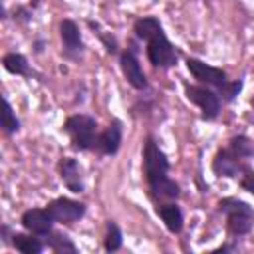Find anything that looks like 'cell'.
<instances>
[{
  "mask_svg": "<svg viewBox=\"0 0 254 254\" xmlns=\"http://www.w3.org/2000/svg\"><path fill=\"white\" fill-rule=\"evenodd\" d=\"M143 175L147 179L149 190L155 198H177L179 185L169 177V159L159 149L153 137H147L143 149Z\"/></svg>",
  "mask_w": 254,
  "mask_h": 254,
  "instance_id": "6da1fadb",
  "label": "cell"
},
{
  "mask_svg": "<svg viewBox=\"0 0 254 254\" xmlns=\"http://www.w3.org/2000/svg\"><path fill=\"white\" fill-rule=\"evenodd\" d=\"M135 34L141 40H147V58L155 67H173L177 64V54L173 44L163 32V26L157 18L147 16L135 22Z\"/></svg>",
  "mask_w": 254,
  "mask_h": 254,
  "instance_id": "7a4b0ae2",
  "label": "cell"
},
{
  "mask_svg": "<svg viewBox=\"0 0 254 254\" xmlns=\"http://www.w3.org/2000/svg\"><path fill=\"white\" fill-rule=\"evenodd\" d=\"M187 67L194 75V79H198V81H202L206 85L216 87L224 95L226 101H232L240 93V89H242V81L240 79L238 81H228L224 69L214 67V65H208V64H204V62H200L196 58H189L187 60Z\"/></svg>",
  "mask_w": 254,
  "mask_h": 254,
  "instance_id": "3957f363",
  "label": "cell"
},
{
  "mask_svg": "<svg viewBox=\"0 0 254 254\" xmlns=\"http://www.w3.org/2000/svg\"><path fill=\"white\" fill-rule=\"evenodd\" d=\"M218 210L226 214V226L232 236H244L254 226V208L238 198H222L218 202Z\"/></svg>",
  "mask_w": 254,
  "mask_h": 254,
  "instance_id": "277c9868",
  "label": "cell"
},
{
  "mask_svg": "<svg viewBox=\"0 0 254 254\" xmlns=\"http://www.w3.org/2000/svg\"><path fill=\"white\" fill-rule=\"evenodd\" d=\"M64 131L69 135L71 143L79 151H91L97 143V121L91 115H71L64 123Z\"/></svg>",
  "mask_w": 254,
  "mask_h": 254,
  "instance_id": "5b68a950",
  "label": "cell"
},
{
  "mask_svg": "<svg viewBox=\"0 0 254 254\" xmlns=\"http://www.w3.org/2000/svg\"><path fill=\"white\" fill-rule=\"evenodd\" d=\"M187 91V97L200 107L202 111V117L204 119H216L218 113H220V99L214 91L202 87V85H187L185 87Z\"/></svg>",
  "mask_w": 254,
  "mask_h": 254,
  "instance_id": "8992f818",
  "label": "cell"
},
{
  "mask_svg": "<svg viewBox=\"0 0 254 254\" xmlns=\"http://www.w3.org/2000/svg\"><path fill=\"white\" fill-rule=\"evenodd\" d=\"M46 208H48V212L52 214V218L56 222H64V224H71V222L79 220L85 214V204L83 202H77V200H71V198H64V196L52 200Z\"/></svg>",
  "mask_w": 254,
  "mask_h": 254,
  "instance_id": "52a82bcc",
  "label": "cell"
},
{
  "mask_svg": "<svg viewBox=\"0 0 254 254\" xmlns=\"http://www.w3.org/2000/svg\"><path fill=\"white\" fill-rule=\"evenodd\" d=\"M20 222L28 232H32L36 236H48V234H52V222H56V220L52 218L48 208H30L22 214Z\"/></svg>",
  "mask_w": 254,
  "mask_h": 254,
  "instance_id": "ba28073f",
  "label": "cell"
},
{
  "mask_svg": "<svg viewBox=\"0 0 254 254\" xmlns=\"http://www.w3.org/2000/svg\"><path fill=\"white\" fill-rule=\"evenodd\" d=\"M119 65H121V71H123V75H125V79L129 81L131 87H135V89H145L147 87V77L143 73V67H141L137 56L131 50L121 54Z\"/></svg>",
  "mask_w": 254,
  "mask_h": 254,
  "instance_id": "9c48e42d",
  "label": "cell"
},
{
  "mask_svg": "<svg viewBox=\"0 0 254 254\" xmlns=\"http://www.w3.org/2000/svg\"><path fill=\"white\" fill-rule=\"evenodd\" d=\"M244 161L238 159L228 147L226 149H220L216 155H214V161H212V171L218 175V177H236L244 171Z\"/></svg>",
  "mask_w": 254,
  "mask_h": 254,
  "instance_id": "30bf717a",
  "label": "cell"
},
{
  "mask_svg": "<svg viewBox=\"0 0 254 254\" xmlns=\"http://www.w3.org/2000/svg\"><path fill=\"white\" fill-rule=\"evenodd\" d=\"M119 145H121V121L113 119L109 127L101 135H97L95 149L103 155H115L119 151Z\"/></svg>",
  "mask_w": 254,
  "mask_h": 254,
  "instance_id": "8fae6325",
  "label": "cell"
},
{
  "mask_svg": "<svg viewBox=\"0 0 254 254\" xmlns=\"http://www.w3.org/2000/svg\"><path fill=\"white\" fill-rule=\"evenodd\" d=\"M60 177L71 192H81L83 190V179H81V171H79V165H77L75 159L64 157L60 161Z\"/></svg>",
  "mask_w": 254,
  "mask_h": 254,
  "instance_id": "7c38bea8",
  "label": "cell"
},
{
  "mask_svg": "<svg viewBox=\"0 0 254 254\" xmlns=\"http://www.w3.org/2000/svg\"><path fill=\"white\" fill-rule=\"evenodd\" d=\"M60 36H62V42H64V48L65 52H81L83 50V42H81V34H79V28L73 20H64L60 24Z\"/></svg>",
  "mask_w": 254,
  "mask_h": 254,
  "instance_id": "4fadbf2b",
  "label": "cell"
},
{
  "mask_svg": "<svg viewBox=\"0 0 254 254\" xmlns=\"http://www.w3.org/2000/svg\"><path fill=\"white\" fill-rule=\"evenodd\" d=\"M157 214L161 216V220L165 222V226H167V230H171V232H181V228H183V212H181V208L177 206V204H173V202H169V204H159L157 206Z\"/></svg>",
  "mask_w": 254,
  "mask_h": 254,
  "instance_id": "5bb4252c",
  "label": "cell"
},
{
  "mask_svg": "<svg viewBox=\"0 0 254 254\" xmlns=\"http://www.w3.org/2000/svg\"><path fill=\"white\" fill-rule=\"evenodd\" d=\"M12 244L16 246V250H20L22 254H40L44 250V244L30 234H22V232H14L12 234Z\"/></svg>",
  "mask_w": 254,
  "mask_h": 254,
  "instance_id": "9a60e30c",
  "label": "cell"
},
{
  "mask_svg": "<svg viewBox=\"0 0 254 254\" xmlns=\"http://www.w3.org/2000/svg\"><path fill=\"white\" fill-rule=\"evenodd\" d=\"M2 64H4V69L10 71V73H16V75H24V73H28V60H26L22 54L10 52V54L4 56Z\"/></svg>",
  "mask_w": 254,
  "mask_h": 254,
  "instance_id": "2e32d148",
  "label": "cell"
},
{
  "mask_svg": "<svg viewBox=\"0 0 254 254\" xmlns=\"http://www.w3.org/2000/svg\"><path fill=\"white\" fill-rule=\"evenodd\" d=\"M228 149H230L238 159H242V161L250 159L252 153H254L252 143H250V139H248L246 135H236V137H232L230 143H228Z\"/></svg>",
  "mask_w": 254,
  "mask_h": 254,
  "instance_id": "e0dca14e",
  "label": "cell"
},
{
  "mask_svg": "<svg viewBox=\"0 0 254 254\" xmlns=\"http://www.w3.org/2000/svg\"><path fill=\"white\" fill-rule=\"evenodd\" d=\"M2 127H4V131L8 133V135H12V133H16L18 129H20V121H18V117L14 115V111H12V105H10V101L4 97V111H2Z\"/></svg>",
  "mask_w": 254,
  "mask_h": 254,
  "instance_id": "ac0fdd59",
  "label": "cell"
},
{
  "mask_svg": "<svg viewBox=\"0 0 254 254\" xmlns=\"http://www.w3.org/2000/svg\"><path fill=\"white\" fill-rule=\"evenodd\" d=\"M123 244V236H121V230L115 222H109L107 224V234H105V250L107 252H115L119 250Z\"/></svg>",
  "mask_w": 254,
  "mask_h": 254,
  "instance_id": "d6986e66",
  "label": "cell"
},
{
  "mask_svg": "<svg viewBox=\"0 0 254 254\" xmlns=\"http://www.w3.org/2000/svg\"><path fill=\"white\" fill-rule=\"evenodd\" d=\"M50 246L56 250V252H77L75 244L65 236V234H52V238L48 240Z\"/></svg>",
  "mask_w": 254,
  "mask_h": 254,
  "instance_id": "ffe728a7",
  "label": "cell"
},
{
  "mask_svg": "<svg viewBox=\"0 0 254 254\" xmlns=\"http://www.w3.org/2000/svg\"><path fill=\"white\" fill-rule=\"evenodd\" d=\"M240 187L244 190H248L250 194H254V171L246 165L244 171H242V177H240Z\"/></svg>",
  "mask_w": 254,
  "mask_h": 254,
  "instance_id": "44dd1931",
  "label": "cell"
},
{
  "mask_svg": "<svg viewBox=\"0 0 254 254\" xmlns=\"http://www.w3.org/2000/svg\"><path fill=\"white\" fill-rule=\"evenodd\" d=\"M30 2H32V6H36V4H38V0H30Z\"/></svg>",
  "mask_w": 254,
  "mask_h": 254,
  "instance_id": "7402d4cb",
  "label": "cell"
}]
</instances>
